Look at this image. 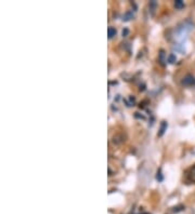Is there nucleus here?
I'll return each mask as SVG.
<instances>
[{
  "label": "nucleus",
  "instance_id": "2",
  "mask_svg": "<svg viewBox=\"0 0 195 214\" xmlns=\"http://www.w3.org/2000/svg\"><path fill=\"white\" fill-rule=\"evenodd\" d=\"M166 129H167V122L166 121H163L162 122V126H160V133H158V136H162L163 134L165 133Z\"/></svg>",
  "mask_w": 195,
  "mask_h": 214
},
{
  "label": "nucleus",
  "instance_id": "4",
  "mask_svg": "<svg viewBox=\"0 0 195 214\" xmlns=\"http://www.w3.org/2000/svg\"><path fill=\"white\" fill-rule=\"evenodd\" d=\"M107 33H109V38H113V37L116 35V29H115L114 27H109Z\"/></svg>",
  "mask_w": 195,
  "mask_h": 214
},
{
  "label": "nucleus",
  "instance_id": "6",
  "mask_svg": "<svg viewBox=\"0 0 195 214\" xmlns=\"http://www.w3.org/2000/svg\"><path fill=\"white\" fill-rule=\"evenodd\" d=\"M177 61V57H176V55L175 54H170L168 56V62L169 63H175Z\"/></svg>",
  "mask_w": 195,
  "mask_h": 214
},
{
  "label": "nucleus",
  "instance_id": "5",
  "mask_svg": "<svg viewBox=\"0 0 195 214\" xmlns=\"http://www.w3.org/2000/svg\"><path fill=\"white\" fill-rule=\"evenodd\" d=\"M175 7H176L177 9H182V8L184 7L183 1H181V0H177L176 2H175Z\"/></svg>",
  "mask_w": 195,
  "mask_h": 214
},
{
  "label": "nucleus",
  "instance_id": "7",
  "mask_svg": "<svg viewBox=\"0 0 195 214\" xmlns=\"http://www.w3.org/2000/svg\"><path fill=\"white\" fill-rule=\"evenodd\" d=\"M156 178H157V181H160V182L163 181V175H162V173H160V172H157Z\"/></svg>",
  "mask_w": 195,
  "mask_h": 214
},
{
  "label": "nucleus",
  "instance_id": "1",
  "mask_svg": "<svg viewBox=\"0 0 195 214\" xmlns=\"http://www.w3.org/2000/svg\"><path fill=\"white\" fill-rule=\"evenodd\" d=\"M182 83H183V84H186V86H189V84H193V83H195V78L193 76H191V75H188L186 78H183Z\"/></svg>",
  "mask_w": 195,
  "mask_h": 214
},
{
  "label": "nucleus",
  "instance_id": "8",
  "mask_svg": "<svg viewBox=\"0 0 195 214\" xmlns=\"http://www.w3.org/2000/svg\"><path fill=\"white\" fill-rule=\"evenodd\" d=\"M128 34H129V29L128 28H125L124 30H123V36H124V37H126Z\"/></svg>",
  "mask_w": 195,
  "mask_h": 214
},
{
  "label": "nucleus",
  "instance_id": "3",
  "mask_svg": "<svg viewBox=\"0 0 195 214\" xmlns=\"http://www.w3.org/2000/svg\"><path fill=\"white\" fill-rule=\"evenodd\" d=\"M133 17V13H132V11H128V12H126L125 13V15H124V21H129V20H131Z\"/></svg>",
  "mask_w": 195,
  "mask_h": 214
},
{
  "label": "nucleus",
  "instance_id": "9",
  "mask_svg": "<svg viewBox=\"0 0 195 214\" xmlns=\"http://www.w3.org/2000/svg\"><path fill=\"white\" fill-rule=\"evenodd\" d=\"M192 175H193V178H194V181H195V166H194V168H193V170H192Z\"/></svg>",
  "mask_w": 195,
  "mask_h": 214
}]
</instances>
